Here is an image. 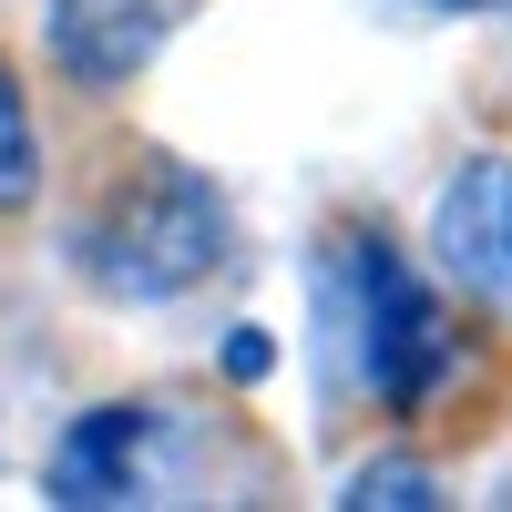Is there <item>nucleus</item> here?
<instances>
[{
	"mask_svg": "<svg viewBox=\"0 0 512 512\" xmlns=\"http://www.w3.org/2000/svg\"><path fill=\"white\" fill-rule=\"evenodd\" d=\"M154 31H164V0H52V62L72 82H93V93L134 82Z\"/></svg>",
	"mask_w": 512,
	"mask_h": 512,
	"instance_id": "39448f33",
	"label": "nucleus"
},
{
	"mask_svg": "<svg viewBox=\"0 0 512 512\" xmlns=\"http://www.w3.org/2000/svg\"><path fill=\"white\" fill-rule=\"evenodd\" d=\"M154 441H164V420L144 400H113V410H82L62 451H52V502L72 512H103V502H144L154 492Z\"/></svg>",
	"mask_w": 512,
	"mask_h": 512,
	"instance_id": "7ed1b4c3",
	"label": "nucleus"
},
{
	"mask_svg": "<svg viewBox=\"0 0 512 512\" xmlns=\"http://www.w3.org/2000/svg\"><path fill=\"white\" fill-rule=\"evenodd\" d=\"M431 11H482V0H431Z\"/></svg>",
	"mask_w": 512,
	"mask_h": 512,
	"instance_id": "6e6552de",
	"label": "nucleus"
},
{
	"mask_svg": "<svg viewBox=\"0 0 512 512\" xmlns=\"http://www.w3.org/2000/svg\"><path fill=\"white\" fill-rule=\"evenodd\" d=\"M41 195V144H31V113H21V82L0 62V216H21Z\"/></svg>",
	"mask_w": 512,
	"mask_h": 512,
	"instance_id": "423d86ee",
	"label": "nucleus"
},
{
	"mask_svg": "<svg viewBox=\"0 0 512 512\" xmlns=\"http://www.w3.org/2000/svg\"><path fill=\"white\" fill-rule=\"evenodd\" d=\"M349 502H359V512H379V502H410V512H420V502H441V492H431L420 461H369V472L349 482Z\"/></svg>",
	"mask_w": 512,
	"mask_h": 512,
	"instance_id": "0eeeda50",
	"label": "nucleus"
},
{
	"mask_svg": "<svg viewBox=\"0 0 512 512\" xmlns=\"http://www.w3.org/2000/svg\"><path fill=\"white\" fill-rule=\"evenodd\" d=\"M349 277H359V359H369V390L390 400V410H420V400L441 390V369H451V328L431 308V287H420L379 236L349 246Z\"/></svg>",
	"mask_w": 512,
	"mask_h": 512,
	"instance_id": "f03ea898",
	"label": "nucleus"
},
{
	"mask_svg": "<svg viewBox=\"0 0 512 512\" xmlns=\"http://www.w3.org/2000/svg\"><path fill=\"white\" fill-rule=\"evenodd\" d=\"M431 246L461 287H482L492 308H512V164H461L441 185V216Z\"/></svg>",
	"mask_w": 512,
	"mask_h": 512,
	"instance_id": "20e7f679",
	"label": "nucleus"
},
{
	"mask_svg": "<svg viewBox=\"0 0 512 512\" xmlns=\"http://www.w3.org/2000/svg\"><path fill=\"white\" fill-rule=\"evenodd\" d=\"M226 256V205L185 164H134L82 226V277L103 297H185Z\"/></svg>",
	"mask_w": 512,
	"mask_h": 512,
	"instance_id": "f257e3e1",
	"label": "nucleus"
}]
</instances>
